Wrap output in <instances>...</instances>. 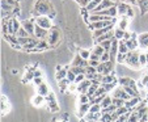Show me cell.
Returning <instances> with one entry per match:
<instances>
[{"instance_id":"681fc988","label":"cell","mask_w":148,"mask_h":122,"mask_svg":"<svg viewBox=\"0 0 148 122\" xmlns=\"http://www.w3.org/2000/svg\"><path fill=\"white\" fill-rule=\"evenodd\" d=\"M33 83H34V85L39 87L41 84H43V79H42V76H41V78H34L33 79Z\"/></svg>"},{"instance_id":"4316f807","label":"cell","mask_w":148,"mask_h":122,"mask_svg":"<svg viewBox=\"0 0 148 122\" xmlns=\"http://www.w3.org/2000/svg\"><path fill=\"white\" fill-rule=\"evenodd\" d=\"M90 103V99L87 93H79V104L83 105V104H88Z\"/></svg>"},{"instance_id":"cb8c5ba5","label":"cell","mask_w":148,"mask_h":122,"mask_svg":"<svg viewBox=\"0 0 148 122\" xmlns=\"http://www.w3.org/2000/svg\"><path fill=\"white\" fill-rule=\"evenodd\" d=\"M49 47H50V45H49V42L46 41V39H39L38 45H37V47H36V51L45 50V49H49Z\"/></svg>"},{"instance_id":"5bb4252c","label":"cell","mask_w":148,"mask_h":122,"mask_svg":"<svg viewBox=\"0 0 148 122\" xmlns=\"http://www.w3.org/2000/svg\"><path fill=\"white\" fill-rule=\"evenodd\" d=\"M117 8H118V16L123 17L127 14V12H129V9L131 8V7H130L129 3H122V1H121V3L117 4Z\"/></svg>"},{"instance_id":"b9f144b4","label":"cell","mask_w":148,"mask_h":122,"mask_svg":"<svg viewBox=\"0 0 148 122\" xmlns=\"http://www.w3.org/2000/svg\"><path fill=\"white\" fill-rule=\"evenodd\" d=\"M85 79H87V76H85V74H80V75H77V76H76V79H75V81H73V83H75V84H80L81 81H84V80H85Z\"/></svg>"},{"instance_id":"8d00e7d4","label":"cell","mask_w":148,"mask_h":122,"mask_svg":"<svg viewBox=\"0 0 148 122\" xmlns=\"http://www.w3.org/2000/svg\"><path fill=\"white\" fill-rule=\"evenodd\" d=\"M16 36L18 37V38H23V37H30V36H29V33L25 30V29L23 28V26L20 28V30L17 32V34H16Z\"/></svg>"},{"instance_id":"d590c367","label":"cell","mask_w":148,"mask_h":122,"mask_svg":"<svg viewBox=\"0 0 148 122\" xmlns=\"http://www.w3.org/2000/svg\"><path fill=\"white\" fill-rule=\"evenodd\" d=\"M101 110H102V109H101L100 104H93V105L90 106V109H89V113H100Z\"/></svg>"},{"instance_id":"f1b7e54d","label":"cell","mask_w":148,"mask_h":122,"mask_svg":"<svg viewBox=\"0 0 148 122\" xmlns=\"http://www.w3.org/2000/svg\"><path fill=\"white\" fill-rule=\"evenodd\" d=\"M100 88V84H92V85L89 87V89H88V92H87V94L89 96V99H93V96H95V93H96V91Z\"/></svg>"},{"instance_id":"6da1fadb","label":"cell","mask_w":148,"mask_h":122,"mask_svg":"<svg viewBox=\"0 0 148 122\" xmlns=\"http://www.w3.org/2000/svg\"><path fill=\"white\" fill-rule=\"evenodd\" d=\"M50 12L54 14L53 6H51L50 3H47V1H45V0H39V1H37L33 13L38 17V16H47Z\"/></svg>"},{"instance_id":"7c38bea8","label":"cell","mask_w":148,"mask_h":122,"mask_svg":"<svg viewBox=\"0 0 148 122\" xmlns=\"http://www.w3.org/2000/svg\"><path fill=\"white\" fill-rule=\"evenodd\" d=\"M47 34H49L47 29L39 28V26L36 25V30H34V37H36V38H38V39H46V38H47Z\"/></svg>"},{"instance_id":"ee69618b","label":"cell","mask_w":148,"mask_h":122,"mask_svg":"<svg viewBox=\"0 0 148 122\" xmlns=\"http://www.w3.org/2000/svg\"><path fill=\"white\" fill-rule=\"evenodd\" d=\"M87 74H93V75H95V74H97V68L92 67V66H88L87 68H85V75H87Z\"/></svg>"},{"instance_id":"d6986e66","label":"cell","mask_w":148,"mask_h":122,"mask_svg":"<svg viewBox=\"0 0 148 122\" xmlns=\"http://www.w3.org/2000/svg\"><path fill=\"white\" fill-rule=\"evenodd\" d=\"M117 80H118V79L115 78V74H114V71H113L110 75L103 76V79H102V81H101V84H115V83H117Z\"/></svg>"},{"instance_id":"f35d334b","label":"cell","mask_w":148,"mask_h":122,"mask_svg":"<svg viewBox=\"0 0 148 122\" xmlns=\"http://www.w3.org/2000/svg\"><path fill=\"white\" fill-rule=\"evenodd\" d=\"M1 4H8V6L13 7V8H18V3H17V1H14V0H3V1H1Z\"/></svg>"},{"instance_id":"3957f363","label":"cell","mask_w":148,"mask_h":122,"mask_svg":"<svg viewBox=\"0 0 148 122\" xmlns=\"http://www.w3.org/2000/svg\"><path fill=\"white\" fill-rule=\"evenodd\" d=\"M113 68H114V66H113L112 61L103 62V63H100V66L97 67V72L98 74H102L103 76H106V75H110V74H112Z\"/></svg>"},{"instance_id":"e575fe53","label":"cell","mask_w":148,"mask_h":122,"mask_svg":"<svg viewBox=\"0 0 148 122\" xmlns=\"http://www.w3.org/2000/svg\"><path fill=\"white\" fill-rule=\"evenodd\" d=\"M100 45L105 49V51L110 53V49H112V39H106V41H103L102 43H100Z\"/></svg>"},{"instance_id":"f546056e","label":"cell","mask_w":148,"mask_h":122,"mask_svg":"<svg viewBox=\"0 0 148 122\" xmlns=\"http://www.w3.org/2000/svg\"><path fill=\"white\" fill-rule=\"evenodd\" d=\"M77 54L83 59H89L90 58V50H87V49H80Z\"/></svg>"},{"instance_id":"8992f818","label":"cell","mask_w":148,"mask_h":122,"mask_svg":"<svg viewBox=\"0 0 148 122\" xmlns=\"http://www.w3.org/2000/svg\"><path fill=\"white\" fill-rule=\"evenodd\" d=\"M112 97H114V99H121V100H125V101H129L130 99H132V97H130L129 94L126 93V91L121 85H118L117 88L113 89V96Z\"/></svg>"},{"instance_id":"11a10c76","label":"cell","mask_w":148,"mask_h":122,"mask_svg":"<svg viewBox=\"0 0 148 122\" xmlns=\"http://www.w3.org/2000/svg\"><path fill=\"white\" fill-rule=\"evenodd\" d=\"M145 55H147V64H148V53H145Z\"/></svg>"},{"instance_id":"f5cc1de1","label":"cell","mask_w":148,"mask_h":122,"mask_svg":"<svg viewBox=\"0 0 148 122\" xmlns=\"http://www.w3.org/2000/svg\"><path fill=\"white\" fill-rule=\"evenodd\" d=\"M33 74H34V78H41L42 76V72L39 71V70H34Z\"/></svg>"},{"instance_id":"9a60e30c","label":"cell","mask_w":148,"mask_h":122,"mask_svg":"<svg viewBox=\"0 0 148 122\" xmlns=\"http://www.w3.org/2000/svg\"><path fill=\"white\" fill-rule=\"evenodd\" d=\"M140 101H142V100H140V97H132V99H130L129 101H126L125 106H126V108H129L130 110H132L134 108H136V106L139 105Z\"/></svg>"},{"instance_id":"484cf974","label":"cell","mask_w":148,"mask_h":122,"mask_svg":"<svg viewBox=\"0 0 148 122\" xmlns=\"http://www.w3.org/2000/svg\"><path fill=\"white\" fill-rule=\"evenodd\" d=\"M90 51H92V53H95L96 55H98V57H100V59H101V57H102L103 53H105V49H103L101 45H95V47H93Z\"/></svg>"},{"instance_id":"7bdbcfd3","label":"cell","mask_w":148,"mask_h":122,"mask_svg":"<svg viewBox=\"0 0 148 122\" xmlns=\"http://www.w3.org/2000/svg\"><path fill=\"white\" fill-rule=\"evenodd\" d=\"M75 79H76V75L73 74L71 70H68V72H67V80L70 81V83H73L75 81Z\"/></svg>"},{"instance_id":"f907efd6","label":"cell","mask_w":148,"mask_h":122,"mask_svg":"<svg viewBox=\"0 0 148 122\" xmlns=\"http://www.w3.org/2000/svg\"><path fill=\"white\" fill-rule=\"evenodd\" d=\"M100 63H101L100 61H93V59H89V66H92V67H96V68H97V67L100 66Z\"/></svg>"},{"instance_id":"9c48e42d","label":"cell","mask_w":148,"mask_h":122,"mask_svg":"<svg viewBox=\"0 0 148 122\" xmlns=\"http://www.w3.org/2000/svg\"><path fill=\"white\" fill-rule=\"evenodd\" d=\"M113 6H115V4L113 3L112 0H103L102 3H101L100 6H98L96 9H93V11L90 12L89 14H98V13H100V12L105 11V9H109L110 7H113Z\"/></svg>"},{"instance_id":"60d3db41","label":"cell","mask_w":148,"mask_h":122,"mask_svg":"<svg viewBox=\"0 0 148 122\" xmlns=\"http://www.w3.org/2000/svg\"><path fill=\"white\" fill-rule=\"evenodd\" d=\"M76 1H77V3H79V6H80L81 8H87V7H88V4H89V3H92L93 0H76Z\"/></svg>"},{"instance_id":"c3c4849f","label":"cell","mask_w":148,"mask_h":122,"mask_svg":"<svg viewBox=\"0 0 148 122\" xmlns=\"http://www.w3.org/2000/svg\"><path fill=\"white\" fill-rule=\"evenodd\" d=\"M140 81H142V84L144 85V88L148 89V72L143 75V78H142V80H140Z\"/></svg>"},{"instance_id":"44dd1931","label":"cell","mask_w":148,"mask_h":122,"mask_svg":"<svg viewBox=\"0 0 148 122\" xmlns=\"http://www.w3.org/2000/svg\"><path fill=\"white\" fill-rule=\"evenodd\" d=\"M130 51V49L127 47V45H126V41L125 39H119V46H118V53L121 54H127Z\"/></svg>"},{"instance_id":"ab89813d","label":"cell","mask_w":148,"mask_h":122,"mask_svg":"<svg viewBox=\"0 0 148 122\" xmlns=\"http://www.w3.org/2000/svg\"><path fill=\"white\" fill-rule=\"evenodd\" d=\"M139 63H140V67H145V66H147V55H145V54H140Z\"/></svg>"},{"instance_id":"5b68a950","label":"cell","mask_w":148,"mask_h":122,"mask_svg":"<svg viewBox=\"0 0 148 122\" xmlns=\"http://www.w3.org/2000/svg\"><path fill=\"white\" fill-rule=\"evenodd\" d=\"M21 26L29 33L30 37H34V30H36V20H23Z\"/></svg>"},{"instance_id":"db71d44e","label":"cell","mask_w":148,"mask_h":122,"mask_svg":"<svg viewBox=\"0 0 148 122\" xmlns=\"http://www.w3.org/2000/svg\"><path fill=\"white\" fill-rule=\"evenodd\" d=\"M53 122H67V121H56V119H53Z\"/></svg>"},{"instance_id":"74e56055","label":"cell","mask_w":148,"mask_h":122,"mask_svg":"<svg viewBox=\"0 0 148 122\" xmlns=\"http://www.w3.org/2000/svg\"><path fill=\"white\" fill-rule=\"evenodd\" d=\"M125 100H121V99H114L113 97V104H114L117 108H122V106H125Z\"/></svg>"},{"instance_id":"d6a6232c","label":"cell","mask_w":148,"mask_h":122,"mask_svg":"<svg viewBox=\"0 0 148 122\" xmlns=\"http://www.w3.org/2000/svg\"><path fill=\"white\" fill-rule=\"evenodd\" d=\"M127 122H139V116H138V113L132 109L131 113H130V117L129 119H127Z\"/></svg>"},{"instance_id":"2e32d148","label":"cell","mask_w":148,"mask_h":122,"mask_svg":"<svg viewBox=\"0 0 148 122\" xmlns=\"http://www.w3.org/2000/svg\"><path fill=\"white\" fill-rule=\"evenodd\" d=\"M138 43L143 49H148V33H142L138 36Z\"/></svg>"},{"instance_id":"ac0fdd59","label":"cell","mask_w":148,"mask_h":122,"mask_svg":"<svg viewBox=\"0 0 148 122\" xmlns=\"http://www.w3.org/2000/svg\"><path fill=\"white\" fill-rule=\"evenodd\" d=\"M113 28H114V25H112V26H108V28H102V29H98V30H95L93 32V38H98V37H101V36H103V34H106V33H109L110 30H113Z\"/></svg>"},{"instance_id":"ffe728a7","label":"cell","mask_w":148,"mask_h":122,"mask_svg":"<svg viewBox=\"0 0 148 122\" xmlns=\"http://www.w3.org/2000/svg\"><path fill=\"white\" fill-rule=\"evenodd\" d=\"M45 97L43 96H41V94H37V96H34L33 99H32V104H33L34 106H37V108H38V106H42V104L45 103Z\"/></svg>"},{"instance_id":"7402d4cb","label":"cell","mask_w":148,"mask_h":122,"mask_svg":"<svg viewBox=\"0 0 148 122\" xmlns=\"http://www.w3.org/2000/svg\"><path fill=\"white\" fill-rule=\"evenodd\" d=\"M67 72H68V70H66V68L56 71V72H55V79H56L58 81H60V80H63V79H66V78H67Z\"/></svg>"},{"instance_id":"836d02e7","label":"cell","mask_w":148,"mask_h":122,"mask_svg":"<svg viewBox=\"0 0 148 122\" xmlns=\"http://www.w3.org/2000/svg\"><path fill=\"white\" fill-rule=\"evenodd\" d=\"M127 22H129V17H127V16H123L122 20H119L118 28H119V29H123V30H125L126 26H127Z\"/></svg>"},{"instance_id":"52a82bcc","label":"cell","mask_w":148,"mask_h":122,"mask_svg":"<svg viewBox=\"0 0 148 122\" xmlns=\"http://www.w3.org/2000/svg\"><path fill=\"white\" fill-rule=\"evenodd\" d=\"M114 22H115V19L113 20V21H97V22H92V24H89V29L92 32H95V30H98V29L108 28V26L114 25Z\"/></svg>"},{"instance_id":"e0dca14e","label":"cell","mask_w":148,"mask_h":122,"mask_svg":"<svg viewBox=\"0 0 148 122\" xmlns=\"http://www.w3.org/2000/svg\"><path fill=\"white\" fill-rule=\"evenodd\" d=\"M49 93H50V88H49V85L46 83H43L39 87H37V94H41V96L46 97Z\"/></svg>"},{"instance_id":"603a6c76","label":"cell","mask_w":148,"mask_h":122,"mask_svg":"<svg viewBox=\"0 0 148 122\" xmlns=\"http://www.w3.org/2000/svg\"><path fill=\"white\" fill-rule=\"evenodd\" d=\"M112 104H113V97L108 94V96L102 100V103H101L100 105H101V109H106V108H109Z\"/></svg>"},{"instance_id":"ba28073f","label":"cell","mask_w":148,"mask_h":122,"mask_svg":"<svg viewBox=\"0 0 148 122\" xmlns=\"http://www.w3.org/2000/svg\"><path fill=\"white\" fill-rule=\"evenodd\" d=\"M59 36H60V33H59L58 29L51 28L50 32H49V34H47V38H46V41L49 42V45H50V46H54V45H55L56 42L59 41Z\"/></svg>"},{"instance_id":"83f0119b","label":"cell","mask_w":148,"mask_h":122,"mask_svg":"<svg viewBox=\"0 0 148 122\" xmlns=\"http://www.w3.org/2000/svg\"><path fill=\"white\" fill-rule=\"evenodd\" d=\"M125 33H126V30L119 29V28H115L114 29V38H117L118 41H119V39H123L125 38Z\"/></svg>"},{"instance_id":"8fae6325","label":"cell","mask_w":148,"mask_h":122,"mask_svg":"<svg viewBox=\"0 0 148 122\" xmlns=\"http://www.w3.org/2000/svg\"><path fill=\"white\" fill-rule=\"evenodd\" d=\"M90 106H92V104L90 103H88V104H83V105H79V112L76 114H77V117L79 118H84V117L87 116L88 113H89V109H90Z\"/></svg>"},{"instance_id":"816d5d0a","label":"cell","mask_w":148,"mask_h":122,"mask_svg":"<svg viewBox=\"0 0 148 122\" xmlns=\"http://www.w3.org/2000/svg\"><path fill=\"white\" fill-rule=\"evenodd\" d=\"M101 85L105 88V91L106 92H109V91H112L113 88H114V84H101Z\"/></svg>"},{"instance_id":"bcb514c9","label":"cell","mask_w":148,"mask_h":122,"mask_svg":"<svg viewBox=\"0 0 148 122\" xmlns=\"http://www.w3.org/2000/svg\"><path fill=\"white\" fill-rule=\"evenodd\" d=\"M45 100H46V103H47V104L51 103V101H55L56 100V99H55V94H54L53 92H50V93H49L47 96L45 97Z\"/></svg>"},{"instance_id":"f6af8a7d","label":"cell","mask_w":148,"mask_h":122,"mask_svg":"<svg viewBox=\"0 0 148 122\" xmlns=\"http://www.w3.org/2000/svg\"><path fill=\"white\" fill-rule=\"evenodd\" d=\"M125 61H126V55H125V54L118 53L117 58H115V62H118V63H125Z\"/></svg>"},{"instance_id":"1f68e13d","label":"cell","mask_w":148,"mask_h":122,"mask_svg":"<svg viewBox=\"0 0 148 122\" xmlns=\"http://www.w3.org/2000/svg\"><path fill=\"white\" fill-rule=\"evenodd\" d=\"M47 106H49V109H50L51 113H58V112H59V106H58V104H56V100L49 103Z\"/></svg>"},{"instance_id":"30bf717a","label":"cell","mask_w":148,"mask_h":122,"mask_svg":"<svg viewBox=\"0 0 148 122\" xmlns=\"http://www.w3.org/2000/svg\"><path fill=\"white\" fill-rule=\"evenodd\" d=\"M118 84H119L121 87H134V88H138L136 81H135L134 79H131V78H127V76L118 79Z\"/></svg>"},{"instance_id":"4dcf8cb0","label":"cell","mask_w":148,"mask_h":122,"mask_svg":"<svg viewBox=\"0 0 148 122\" xmlns=\"http://www.w3.org/2000/svg\"><path fill=\"white\" fill-rule=\"evenodd\" d=\"M70 70L75 74L76 76L80 75V74H85V68H83V67H76V66H71Z\"/></svg>"},{"instance_id":"7a4b0ae2","label":"cell","mask_w":148,"mask_h":122,"mask_svg":"<svg viewBox=\"0 0 148 122\" xmlns=\"http://www.w3.org/2000/svg\"><path fill=\"white\" fill-rule=\"evenodd\" d=\"M139 57H140V54L138 53V50L129 51V53L126 54L125 64H126L127 67H130V68H132V70H139V68H140Z\"/></svg>"},{"instance_id":"7dc6e473","label":"cell","mask_w":148,"mask_h":122,"mask_svg":"<svg viewBox=\"0 0 148 122\" xmlns=\"http://www.w3.org/2000/svg\"><path fill=\"white\" fill-rule=\"evenodd\" d=\"M101 63H103V62H109L110 61V53H108V51H105V53H103V55L101 57Z\"/></svg>"},{"instance_id":"d4e9b609","label":"cell","mask_w":148,"mask_h":122,"mask_svg":"<svg viewBox=\"0 0 148 122\" xmlns=\"http://www.w3.org/2000/svg\"><path fill=\"white\" fill-rule=\"evenodd\" d=\"M102 1H103V0H93L92 3H89V4H88V7L85 8V9H87V12H88V13H90V12H92L93 9L97 8V7L100 6V4L102 3Z\"/></svg>"},{"instance_id":"4fadbf2b","label":"cell","mask_w":148,"mask_h":122,"mask_svg":"<svg viewBox=\"0 0 148 122\" xmlns=\"http://www.w3.org/2000/svg\"><path fill=\"white\" fill-rule=\"evenodd\" d=\"M92 80H88V79H85L84 81H81L80 84H77V91L79 93H87L88 89H89V87L92 85Z\"/></svg>"},{"instance_id":"277c9868","label":"cell","mask_w":148,"mask_h":122,"mask_svg":"<svg viewBox=\"0 0 148 122\" xmlns=\"http://www.w3.org/2000/svg\"><path fill=\"white\" fill-rule=\"evenodd\" d=\"M36 25L39 26V28H43V29H51V17L47 16H38L36 17Z\"/></svg>"}]
</instances>
